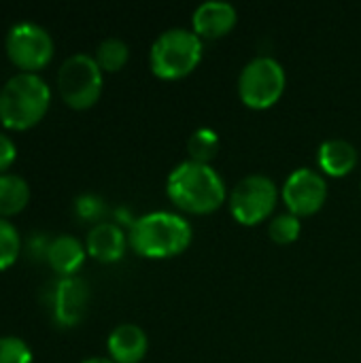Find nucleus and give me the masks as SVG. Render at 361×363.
<instances>
[{
    "label": "nucleus",
    "mask_w": 361,
    "mask_h": 363,
    "mask_svg": "<svg viewBox=\"0 0 361 363\" xmlns=\"http://www.w3.org/2000/svg\"><path fill=\"white\" fill-rule=\"evenodd\" d=\"M166 194L181 211L206 215L217 211L226 200V183L211 164L181 162L166 181Z\"/></svg>",
    "instance_id": "1"
},
{
    "label": "nucleus",
    "mask_w": 361,
    "mask_h": 363,
    "mask_svg": "<svg viewBox=\"0 0 361 363\" xmlns=\"http://www.w3.org/2000/svg\"><path fill=\"white\" fill-rule=\"evenodd\" d=\"M191 234V225L185 217L168 211H155L132 223L128 242L143 257L166 259L181 255L189 247Z\"/></svg>",
    "instance_id": "2"
},
{
    "label": "nucleus",
    "mask_w": 361,
    "mask_h": 363,
    "mask_svg": "<svg viewBox=\"0 0 361 363\" xmlns=\"http://www.w3.org/2000/svg\"><path fill=\"white\" fill-rule=\"evenodd\" d=\"M51 102V87L38 72H17L0 87V123L11 130L36 125Z\"/></svg>",
    "instance_id": "3"
},
{
    "label": "nucleus",
    "mask_w": 361,
    "mask_h": 363,
    "mask_svg": "<svg viewBox=\"0 0 361 363\" xmlns=\"http://www.w3.org/2000/svg\"><path fill=\"white\" fill-rule=\"evenodd\" d=\"M202 60V38L187 28L164 30L151 45V72L164 81H177L194 72Z\"/></svg>",
    "instance_id": "4"
},
{
    "label": "nucleus",
    "mask_w": 361,
    "mask_h": 363,
    "mask_svg": "<svg viewBox=\"0 0 361 363\" xmlns=\"http://www.w3.org/2000/svg\"><path fill=\"white\" fill-rule=\"evenodd\" d=\"M57 89L72 108H89L102 94V68L89 53L68 55L57 70Z\"/></svg>",
    "instance_id": "5"
},
{
    "label": "nucleus",
    "mask_w": 361,
    "mask_h": 363,
    "mask_svg": "<svg viewBox=\"0 0 361 363\" xmlns=\"http://www.w3.org/2000/svg\"><path fill=\"white\" fill-rule=\"evenodd\" d=\"M285 70L279 60L270 55L253 57L238 77L240 100L255 111L270 108L285 91Z\"/></svg>",
    "instance_id": "6"
},
{
    "label": "nucleus",
    "mask_w": 361,
    "mask_h": 363,
    "mask_svg": "<svg viewBox=\"0 0 361 363\" xmlns=\"http://www.w3.org/2000/svg\"><path fill=\"white\" fill-rule=\"evenodd\" d=\"M9 60L19 72H36L53 57L55 45L47 28L36 21H19L9 28L4 38Z\"/></svg>",
    "instance_id": "7"
},
{
    "label": "nucleus",
    "mask_w": 361,
    "mask_h": 363,
    "mask_svg": "<svg viewBox=\"0 0 361 363\" xmlns=\"http://www.w3.org/2000/svg\"><path fill=\"white\" fill-rule=\"evenodd\" d=\"M277 185L266 174H249L240 179L230 194V213L240 225H257L266 221L277 206Z\"/></svg>",
    "instance_id": "8"
},
{
    "label": "nucleus",
    "mask_w": 361,
    "mask_h": 363,
    "mask_svg": "<svg viewBox=\"0 0 361 363\" xmlns=\"http://www.w3.org/2000/svg\"><path fill=\"white\" fill-rule=\"evenodd\" d=\"M328 198V181L321 172L313 168L294 170L283 185V200L291 215L311 217L315 215Z\"/></svg>",
    "instance_id": "9"
},
{
    "label": "nucleus",
    "mask_w": 361,
    "mask_h": 363,
    "mask_svg": "<svg viewBox=\"0 0 361 363\" xmlns=\"http://www.w3.org/2000/svg\"><path fill=\"white\" fill-rule=\"evenodd\" d=\"M89 287L79 277H62L53 289V317L60 325H77L87 311Z\"/></svg>",
    "instance_id": "10"
},
{
    "label": "nucleus",
    "mask_w": 361,
    "mask_h": 363,
    "mask_svg": "<svg viewBox=\"0 0 361 363\" xmlns=\"http://www.w3.org/2000/svg\"><path fill=\"white\" fill-rule=\"evenodd\" d=\"M238 21V13L234 4L223 0H206L196 6L191 15L194 32L200 38H221L234 30Z\"/></svg>",
    "instance_id": "11"
},
{
    "label": "nucleus",
    "mask_w": 361,
    "mask_h": 363,
    "mask_svg": "<svg viewBox=\"0 0 361 363\" xmlns=\"http://www.w3.org/2000/svg\"><path fill=\"white\" fill-rule=\"evenodd\" d=\"M126 247H128V236L113 221L94 223L91 230L87 232V238H85L87 253L94 259L104 262V264L119 262L123 257V253H126Z\"/></svg>",
    "instance_id": "12"
},
{
    "label": "nucleus",
    "mask_w": 361,
    "mask_h": 363,
    "mask_svg": "<svg viewBox=\"0 0 361 363\" xmlns=\"http://www.w3.org/2000/svg\"><path fill=\"white\" fill-rule=\"evenodd\" d=\"M106 349L115 363H138L147 355L149 340L143 328L134 323H121L109 334Z\"/></svg>",
    "instance_id": "13"
},
{
    "label": "nucleus",
    "mask_w": 361,
    "mask_h": 363,
    "mask_svg": "<svg viewBox=\"0 0 361 363\" xmlns=\"http://www.w3.org/2000/svg\"><path fill=\"white\" fill-rule=\"evenodd\" d=\"M87 255L85 245L72 236V234H60L55 236L45 251V257L49 266L60 274V277H74V272L83 266Z\"/></svg>",
    "instance_id": "14"
},
{
    "label": "nucleus",
    "mask_w": 361,
    "mask_h": 363,
    "mask_svg": "<svg viewBox=\"0 0 361 363\" xmlns=\"http://www.w3.org/2000/svg\"><path fill=\"white\" fill-rule=\"evenodd\" d=\"M317 160H319V168L323 174L338 179V177H347L355 170V166L360 162V153L353 143H349L345 138H330V140L321 143V147L317 151Z\"/></svg>",
    "instance_id": "15"
},
{
    "label": "nucleus",
    "mask_w": 361,
    "mask_h": 363,
    "mask_svg": "<svg viewBox=\"0 0 361 363\" xmlns=\"http://www.w3.org/2000/svg\"><path fill=\"white\" fill-rule=\"evenodd\" d=\"M30 200V185L21 174L2 172L0 174V217L15 215L26 208Z\"/></svg>",
    "instance_id": "16"
},
{
    "label": "nucleus",
    "mask_w": 361,
    "mask_h": 363,
    "mask_svg": "<svg viewBox=\"0 0 361 363\" xmlns=\"http://www.w3.org/2000/svg\"><path fill=\"white\" fill-rule=\"evenodd\" d=\"M94 57H96L98 66L102 68V72H117L126 66V62L130 57V47L126 45V40H121L117 36H109L98 45Z\"/></svg>",
    "instance_id": "17"
},
{
    "label": "nucleus",
    "mask_w": 361,
    "mask_h": 363,
    "mask_svg": "<svg viewBox=\"0 0 361 363\" xmlns=\"http://www.w3.org/2000/svg\"><path fill=\"white\" fill-rule=\"evenodd\" d=\"M219 145H221V140H219V136H217L215 130H211V128H198L189 136V140H187L189 160L191 162H200V164H209L217 155Z\"/></svg>",
    "instance_id": "18"
},
{
    "label": "nucleus",
    "mask_w": 361,
    "mask_h": 363,
    "mask_svg": "<svg viewBox=\"0 0 361 363\" xmlns=\"http://www.w3.org/2000/svg\"><path fill=\"white\" fill-rule=\"evenodd\" d=\"M19 251H21V236L17 232V228L0 217V270L13 266L19 257Z\"/></svg>",
    "instance_id": "19"
},
{
    "label": "nucleus",
    "mask_w": 361,
    "mask_h": 363,
    "mask_svg": "<svg viewBox=\"0 0 361 363\" xmlns=\"http://www.w3.org/2000/svg\"><path fill=\"white\" fill-rule=\"evenodd\" d=\"M300 232H302V221L300 217L291 215V213H283V215H277L270 225H268V234L274 242L279 245H291L300 238Z\"/></svg>",
    "instance_id": "20"
},
{
    "label": "nucleus",
    "mask_w": 361,
    "mask_h": 363,
    "mask_svg": "<svg viewBox=\"0 0 361 363\" xmlns=\"http://www.w3.org/2000/svg\"><path fill=\"white\" fill-rule=\"evenodd\" d=\"M0 363H32V351L19 336H0Z\"/></svg>",
    "instance_id": "21"
},
{
    "label": "nucleus",
    "mask_w": 361,
    "mask_h": 363,
    "mask_svg": "<svg viewBox=\"0 0 361 363\" xmlns=\"http://www.w3.org/2000/svg\"><path fill=\"white\" fill-rule=\"evenodd\" d=\"M74 211L81 219L100 223V217L104 215V202H102V198H98L94 194H83L74 200Z\"/></svg>",
    "instance_id": "22"
},
{
    "label": "nucleus",
    "mask_w": 361,
    "mask_h": 363,
    "mask_svg": "<svg viewBox=\"0 0 361 363\" xmlns=\"http://www.w3.org/2000/svg\"><path fill=\"white\" fill-rule=\"evenodd\" d=\"M15 157H17L15 143L11 140V136H6V134L0 132V174L6 172V168L15 162Z\"/></svg>",
    "instance_id": "23"
},
{
    "label": "nucleus",
    "mask_w": 361,
    "mask_h": 363,
    "mask_svg": "<svg viewBox=\"0 0 361 363\" xmlns=\"http://www.w3.org/2000/svg\"><path fill=\"white\" fill-rule=\"evenodd\" d=\"M81 363H115L113 359H106V357H89V359H85V362Z\"/></svg>",
    "instance_id": "24"
}]
</instances>
